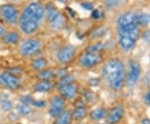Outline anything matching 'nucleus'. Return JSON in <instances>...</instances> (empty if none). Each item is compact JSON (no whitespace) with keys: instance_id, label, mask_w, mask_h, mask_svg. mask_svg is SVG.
Returning <instances> with one entry per match:
<instances>
[{"instance_id":"obj_1","label":"nucleus","mask_w":150,"mask_h":124,"mask_svg":"<svg viewBox=\"0 0 150 124\" xmlns=\"http://www.w3.org/2000/svg\"><path fill=\"white\" fill-rule=\"evenodd\" d=\"M102 76L110 89L114 92L121 91L126 82L123 63L118 58H112L107 61L103 66Z\"/></svg>"},{"instance_id":"obj_2","label":"nucleus","mask_w":150,"mask_h":124,"mask_svg":"<svg viewBox=\"0 0 150 124\" xmlns=\"http://www.w3.org/2000/svg\"><path fill=\"white\" fill-rule=\"evenodd\" d=\"M45 14V8L40 3L33 2L23 9L19 18L20 28L25 34H32L38 28L39 22Z\"/></svg>"},{"instance_id":"obj_3","label":"nucleus","mask_w":150,"mask_h":124,"mask_svg":"<svg viewBox=\"0 0 150 124\" xmlns=\"http://www.w3.org/2000/svg\"><path fill=\"white\" fill-rule=\"evenodd\" d=\"M118 43L123 51L128 52L134 49L140 37V29L137 25L118 28Z\"/></svg>"},{"instance_id":"obj_4","label":"nucleus","mask_w":150,"mask_h":124,"mask_svg":"<svg viewBox=\"0 0 150 124\" xmlns=\"http://www.w3.org/2000/svg\"><path fill=\"white\" fill-rule=\"evenodd\" d=\"M141 75V65L137 60L132 59L129 63V71L126 77V82L129 87H134Z\"/></svg>"},{"instance_id":"obj_5","label":"nucleus","mask_w":150,"mask_h":124,"mask_svg":"<svg viewBox=\"0 0 150 124\" xmlns=\"http://www.w3.org/2000/svg\"><path fill=\"white\" fill-rule=\"evenodd\" d=\"M66 101L60 95H56L51 98L48 108V113L51 118H56L65 109Z\"/></svg>"},{"instance_id":"obj_6","label":"nucleus","mask_w":150,"mask_h":124,"mask_svg":"<svg viewBox=\"0 0 150 124\" xmlns=\"http://www.w3.org/2000/svg\"><path fill=\"white\" fill-rule=\"evenodd\" d=\"M0 15L8 24H14L18 21V12L16 7L10 4L0 6Z\"/></svg>"},{"instance_id":"obj_7","label":"nucleus","mask_w":150,"mask_h":124,"mask_svg":"<svg viewBox=\"0 0 150 124\" xmlns=\"http://www.w3.org/2000/svg\"><path fill=\"white\" fill-rule=\"evenodd\" d=\"M0 84L8 89L14 90L20 86V80L18 77L9 72H4L0 73Z\"/></svg>"},{"instance_id":"obj_8","label":"nucleus","mask_w":150,"mask_h":124,"mask_svg":"<svg viewBox=\"0 0 150 124\" xmlns=\"http://www.w3.org/2000/svg\"><path fill=\"white\" fill-rule=\"evenodd\" d=\"M41 43L36 39H28L22 43L20 47V54L24 57H30L39 51Z\"/></svg>"},{"instance_id":"obj_9","label":"nucleus","mask_w":150,"mask_h":124,"mask_svg":"<svg viewBox=\"0 0 150 124\" xmlns=\"http://www.w3.org/2000/svg\"><path fill=\"white\" fill-rule=\"evenodd\" d=\"M102 61V56L100 54L87 53L81 56L79 63L84 68H91L99 64Z\"/></svg>"},{"instance_id":"obj_10","label":"nucleus","mask_w":150,"mask_h":124,"mask_svg":"<svg viewBox=\"0 0 150 124\" xmlns=\"http://www.w3.org/2000/svg\"><path fill=\"white\" fill-rule=\"evenodd\" d=\"M58 89H59V95L63 97L65 101L74 100L79 93V86L75 82H73L64 86L60 87Z\"/></svg>"},{"instance_id":"obj_11","label":"nucleus","mask_w":150,"mask_h":124,"mask_svg":"<svg viewBox=\"0 0 150 124\" xmlns=\"http://www.w3.org/2000/svg\"><path fill=\"white\" fill-rule=\"evenodd\" d=\"M124 108L120 105L114 106L109 111H108L105 120L108 124H118L122 121L124 117Z\"/></svg>"},{"instance_id":"obj_12","label":"nucleus","mask_w":150,"mask_h":124,"mask_svg":"<svg viewBox=\"0 0 150 124\" xmlns=\"http://www.w3.org/2000/svg\"><path fill=\"white\" fill-rule=\"evenodd\" d=\"M76 50L75 48L72 45H67L60 49L57 54V58L60 63L66 64L70 63L74 58Z\"/></svg>"},{"instance_id":"obj_13","label":"nucleus","mask_w":150,"mask_h":124,"mask_svg":"<svg viewBox=\"0 0 150 124\" xmlns=\"http://www.w3.org/2000/svg\"><path fill=\"white\" fill-rule=\"evenodd\" d=\"M136 16H137V13H134V12H126L123 14H121L117 19L118 28H123V27H127L129 26H133V25H137Z\"/></svg>"},{"instance_id":"obj_14","label":"nucleus","mask_w":150,"mask_h":124,"mask_svg":"<svg viewBox=\"0 0 150 124\" xmlns=\"http://www.w3.org/2000/svg\"><path fill=\"white\" fill-rule=\"evenodd\" d=\"M73 122V115L70 109H64L55 118L54 124H71Z\"/></svg>"},{"instance_id":"obj_15","label":"nucleus","mask_w":150,"mask_h":124,"mask_svg":"<svg viewBox=\"0 0 150 124\" xmlns=\"http://www.w3.org/2000/svg\"><path fill=\"white\" fill-rule=\"evenodd\" d=\"M88 113V111L86 105L74 107V109L72 111L73 120H74L76 122H80L83 118H85Z\"/></svg>"},{"instance_id":"obj_16","label":"nucleus","mask_w":150,"mask_h":124,"mask_svg":"<svg viewBox=\"0 0 150 124\" xmlns=\"http://www.w3.org/2000/svg\"><path fill=\"white\" fill-rule=\"evenodd\" d=\"M55 86L54 83L51 81H43L39 80L33 87L34 91L37 92H48L51 91L54 87Z\"/></svg>"},{"instance_id":"obj_17","label":"nucleus","mask_w":150,"mask_h":124,"mask_svg":"<svg viewBox=\"0 0 150 124\" xmlns=\"http://www.w3.org/2000/svg\"><path fill=\"white\" fill-rule=\"evenodd\" d=\"M108 110L104 108H97L93 110H92L89 113V118L91 120L94 122H98L102 119L105 118L107 115Z\"/></svg>"},{"instance_id":"obj_18","label":"nucleus","mask_w":150,"mask_h":124,"mask_svg":"<svg viewBox=\"0 0 150 124\" xmlns=\"http://www.w3.org/2000/svg\"><path fill=\"white\" fill-rule=\"evenodd\" d=\"M45 13L47 15L48 22L51 23L52 22H54L58 17L60 15V13L59 10L52 4H48L46 8H45Z\"/></svg>"},{"instance_id":"obj_19","label":"nucleus","mask_w":150,"mask_h":124,"mask_svg":"<svg viewBox=\"0 0 150 124\" xmlns=\"http://www.w3.org/2000/svg\"><path fill=\"white\" fill-rule=\"evenodd\" d=\"M31 66L34 70L39 71L45 69L48 66V61L44 58H38L31 62Z\"/></svg>"},{"instance_id":"obj_20","label":"nucleus","mask_w":150,"mask_h":124,"mask_svg":"<svg viewBox=\"0 0 150 124\" xmlns=\"http://www.w3.org/2000/svg\"><path fill=\"white\" fill-rule=\"evenodd\" d=\"M37 78L38 80H43V81H51L53 78H55V73L53 70L45 68L43 70L39 71L38 73Z\"/></svg>"},{"instance_id":"obj_21","label":"nucleus","mask_w":150,"mask_h":124,"mask_svg":"<svg viewBox=\"0 0 150 124\" xmlns=\"http://www.w3.org/2000/svg\"><path fill=\"white\" fill-rule=\"evenodd\" d=\"M150 23V14L145 13H137L136 16V23L139 27H144L149 25Z\"/></svg>"},{"instance_id":"obj_22","label":"nucleus","mask_w":150,"mask_h":124,"mask_svg":"<svg viewBox=\"0 0 150 124\" xmlns=\"http://www.w3.org/2000/svg\"><path fill=\"white\" fill-rule=\"evenodd\" d=\"M3 38L4 43L8 44H16L20 39V36L16 32H9L8 33L6 32V34Z\"/></svg>"},{"instance_id":"obj_23","label":"nucleus","mask_w":150,"mask_h":124,"mask_svg":"<svg viewBox=\"0 0 150 124\" xmlns=\"http://www.w3.org/2000/svg\"><path fill=\"white\" fill-rule=\"evenodd\" d=\"M65 23H66V18L65 17L60 13L59 15L54 22H52L50 24H51V27H53L54 29H56V30H59L61 28L64 27Z\"/></svg>"},{"instance_id":"obj_24","label":"nucleus","mask_w":150,"mask_h":124,"mask_svg":"<svg viewBox=\"0 0 150 124\" xmlns=\"http://www.w3.org/2000/svg\"><path fill=\"white\" fill-rule=\"evenodd\" d=\"M104 45L102 43H97L92 44L86 49L87 53H93V54H100L104 49Z\"/></svg>"},{"instance_id":"obj_25","label":"nucleus","mask_w":150,"mask_h":124,"mask_svg":"<svg viewBox=\"0 0 150 124\" xmlns=\"http://www.w3.org/2000/svg\"><path fill=\"white\" fill-rule=\"evenodd\" d=\"M17 110L18 113L23 116H27L28 114L31 113L32 112V107L29 104H25V103H21L19 105H18Z\"/></svg>"},{"instance_id":"obj_26","label":"nucleus","mask_w":150,"mask_h":124,"mask_svg":"<svg viewBox=\"0 0 150 124\" xmlns=\"http://www.w3.org/2000/svg\"><path fill=\"white\" fill-rule=\"evenodd\" d=\"M73 82H75V78L74 75H70V74H67L64 77H63L62 78L59 79L58 84H57V87L59 88L60 87L67 85L69 83H71Z\"/></svg>"},{"instance_id":"obj_27","label":"nucleus","mask_w":150,"mask_h":124,"mask_svg":"<svg viewBox=\"0 0 150 124\" xmlns=\"http://www.w3.org/2000/svg\"><path fill=\"white\" fill-rule=\"evenodd\" d=\"M83 99L86 103H93V102L96 101V96L95 94L89 90H84L83 92Z\"/></svg>"},{"instance_id":"obj_28","label":"nucleus","mask_w":150,"mask_h":124,"mask_svg":"<svg viewBox=\"0 0 150 124\" xmlns=\"http://www.w3.org/2000/svg\"><path fill=\"white\" fill-rule=\"evenodd\" d=\"M106 32H107V30H106V28H104V27H98L96 29H94L91 33V37L93 38H101L103 36H104L105 34H106Z\"/></svg>"},{"instance_id":"obj_29","label":"nucleus","mask_w":150,"mask_h":124,"mask_svg":"<svg viewBox=\"0 0 150 124\" xmlns=\"http://www.w3.org/2000/svg\"><path fill=\"white\" fill-rule=\"evenodd\" d=\"M123 0H106V6H107V8H114V7H116V6L120 5L122 3H123Z\"/></svg>"},{"instance_id":"obj_30","label":"nucleus","mask_w":150,"mask_h":124,"mask_svg":"<svg viewBox=\"0 0 150 124\" xmlns=\"http://www.w3.org/2000/svg\"><path fill=\"white\" fill-rule=\"evenodd\" d=\"M1 108L4 111H9L13 108V103H11L9 100L4 99V100L1 101Z\"/></svg>"},{"instance_id":"obj_31","label":"nucleus","mask_w":150,"mask_h":124,"mask_svg":"<svg viewBox=\"0 0 150 124\" xmlns=\"http://www.w3.org/2000/svg\"><path fill=\"white\" fill-rule=\"evenodd\" d=\"M91 17L93 19H95V20L101 19L103 17V12L99 10V9H93L91 13Z\"/></svg>"},{"instance_id":"obj_32","label":"nucleus","mask_w":150,"mask_h":124,"mask_svg":"<svg viewBox=\"0 0 150 124\" xmlns=\"http://www.w3.org/2000/svg\"><path fill=\"white\" fill-rule=\"evenodd\" d=\"M142 38L145 43H150V29H147L146 31L144 32L143 35H142Z\"/></svg>"},{"instance_id":"obj_33","label":"nucleus","mask_w":150,"mask_h":124,"mask_svg":"<svg viewBox=\"0 0 150 124\" xmlns=\"http://www.w3.org/2000/svg\"><path fill=\"white\" fill-rule=\"evenodd\" d=\"M31 105L36 108H43L45 105V102H43L42 100H33Z\"/></svg>"},{"instance_id":"obj_34","label":"nucleus","mask_w":150,"mask_h":124,"mask_svg":"<svg viewBox=\"0 0 150 124\" xmlns=\"http://www.w3.org/2000/svg\"><path fill=\"white\" fill-rule=\"evenodd\" d=\"M67 74H68V73H67V71L65 70V69H59L57 72V73H55V77L59 78V79H60V78H62L63 77H64Z\"/></svg>"},{"instance_id":"obj_35","label":"nucleus","mask_w":150,"mask_h":124,"mask_svg":"<svg viewBox=\"0 0 150 124\" xmlns=\"http://www.w3.org/2000/svg\"><path fill=\"white\" fill-rule=\"evenodd\" d=\"M81 6H82L83 8L87 9V10H92V9L93 8V4H91V3H88V2H85V3L82 4Z\"/></svg>"},{"instance_id":"obj_36","label":"nucleus","mask_w":150,"mask_h":124,"mask_svg":"<svg viewBox=\"0 0 150 124\" xmlns=\"http://www.w3.org/2000/svg\"><path fill=\"white\" fill-rule=\"evenodd\" d=\"M144 103H146L147 105L150 106V89L148 91V92H146V94H145Z\"/></svg>"},{"instance_id":"obj_37","label":"nucleus","mask_w":150,"mask_h":124,"mask_svg":"<svg viewBox=\"0 0 150 124\" xmlns=\"http://www.w3.org/2000/svg\"><path fill=\"white\" fill-rule=\"evenodd\" d=\"M6 34V30L4 27L0 23V38H4Z\"/></svg>"},{"instance_id":"obj_38","label":"nucleus","mask_w":150,"mask_h":124,"mask_svg":"<svg viewBox=\"0 0 150 124\" xmlns=\"http://www.w3.org/2000/svg\"><path fill=\"white\" fill-rule=\"evenodd\" d=\"M141 124H150V118H144L141 120Z\"/></svg>"},{"instance_id":"obj_39","label":"nucleus","mask_w":150,"mask_h":124,"mask_svg":"<svg viewBox=\"0 0 150 124\" xmlns=\"http://www.w3.org/2000/svg\"><path fill=\"white\" fill-rule=\"evenodd\" d=\"M58 1L60 2V3H62V4H66V3H68L69 0H58Z\"/></svg>"},{"instance_id":"obj_40","label":"nucleus","mask_w":150,"mask_h":124,"mask_svg":"<svg viewBox=\"0 0 150 124\" xmlns=\"http://www.w3.org/2000/svg\"><path fill=\"white\" fill-rule=\"evenodd\" d=\"M77 124H88V123H79Z\"/></svg>"},{"instance_id":"obj_41","label":"nucleus","mask_w":150,"mask_h":124,"mask_svg":"<svg viewBox=\"0 0 150 124\" xmlns=\"http://www.w3.org/2000/svg\"><path fill=\"white\" fill-rule=\"evenodd\" d=\"M98 124H108L107 123H98Z\"/></svg>"},{"instance_id":"obj_42","label":"nucleus","mask_w":150,"mask_h":124,"mask_svg":"<svg viewBox=\"0 0 150 124\" xmlns=\"http://www.w3.org/2000/svg\"><path fill=\"white\" fill-rule=\"evenodd\" d=\"M149 60H150V54H149Z\"/></svg>"},{"instance_id":"obj_43","label":"nucleus","mask_w":150,"mask_h":124,"mask_svg":"<svg viewBox=\"0 0 150 124\" xmlns=\"http://www.w3.org/2000/svg\"><path fill=\"white\" fill-rule=\"evenodd\" d=\"M39 1H43V0H39Z\"/></svg>"}]
</instances>
